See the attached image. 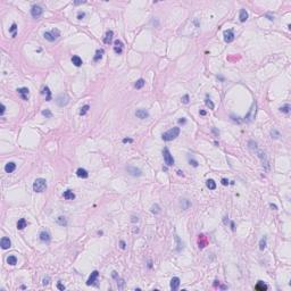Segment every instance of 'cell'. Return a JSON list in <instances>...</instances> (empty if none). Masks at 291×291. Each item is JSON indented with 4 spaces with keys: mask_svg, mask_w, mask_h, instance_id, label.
Segmentation results:
<instances>
[{
    "mask_svg": "<svg viewBox=\"0 0 291 291\" xmlns=\"http://www.w3.org/2000/svg\"><path fill=\"white\" fill-rule=\"evenodd\" d=\"M199 27H200L199 20H198L197 18H192V19H189L186 24H184L183 27L180 31V33H182L187 36L197 35V34L199 33Z\"/></svg>",
    "mask_w": 291,
    "mask_h": 291,
    "instance_id": "6da1fadb",
    "label": "cell"
},
{
    "mask_svg": "<svg viewBox=\"0 0 291 291\" xmlns=\"http://www.w3.org/2000/svg\"><path fill=\"white\" fill-rule=\"evenodd\" d=\"M180 134V128H173L168 130V131H166L165 133H163L162 134V139L164 140V141H172V140H174L175 138H177Z\"/></svg>",
    "mask_w": 291,
    "mask_h": 291,
    "instance_id": "7a4b0ae2",
    "label": "cell"
},
{
    "mask_svg": "<svg viewBox=\"0 0 291 291\" xmlns=\"http://www.w3.org/2000/svg\"><path fill=\"white\" fill-rule=\"evenodd\" d=\"M47 189V181L42 179V177H39V179H36L35 181H34L33 183V190L35 191V192H43L44 190Z\"/></svg>",
    "mask_w": 291,
    "mask_h": 291,
    "instance_id": "3957f363",
    "label": "cell"
},
{
    "mask_svg": "<svg viewBox=\"0 0 291 291\" xmlns=\"http://www.w3.org/2000/svg\"><path fill=\"white\" fill-rule=\"evenodd\" d=\"M43 36H44V39H46V40L50 41V42H54V41H56L58 38L60 36V32H59V30L54 29V30L49 31V32H44Z\"/></svg>",
    "mask_w": 291,
    "mask_h": 291,
    "instance_id": "277c9868",
    "label": "cell"
},
{
    "mask_svg": "<svg viewBox=\"0 0 291 291\" xmlns=\"http://www.w3.org/2000/svg\"><path fill=\"white\" fill-rule=\"evenodd\" d=\"M163 156H164V160H165V164L167 166H173L174 165V158L172 156V154L170 152L168 148H164L163 149Z\"/></svg>",
    "mask_w": 291,
    "mask_h": 291,
    "instance_id": "5b68a950",
    "label": "cell"
},
{
    "mask_svg": "<svg viewBox=\"0 0 291 291\" xmlns=\"http://www.w3.org/2000/svg\"><path fill=\"white\" fill-rule=\"evenodd\" d=\"M43 14V9L42 7L38 6V5H33L31 7V15H32L33 18H40Z\"/></svg>",
    "mask_w": 291,
    "mask_h": 291,
    "instance_id": "8992f818",
    "label": "cell"
},
{
    "mask_svg": "<svg viewBox=\"0 0 291 291\" xmlns=\"http://www.w3.org/2000/svg\"><path fill=\"white\" fill-rule=\"evenodd\" d=\"M56 102H57L58 106L64 107V106H66L68 102H70V97H68L66 93H61L56 98Z\"/></svg>",
    "mask_w": 291,
    "mask_h": 291,
    "instance_id": "52a82bcc",
    "label": "cell"
},
{
    "mask_svg": "<svg viewBox=\"0 0 291 291\" xmlns=\"http://www.w3.org/2000/svg\"><path fill=\"white\" fill-rule=\"evenodd\" d=\"M255 116H256V102L252 104L251 108L249 109V112H248V114L245 116V121L246 122H251L252 119L255 118Z\"/></svg>",
    "mask_w": 291,
    "mask_h": 291,
    "instance_id": "ba28073f",
    "label": "cell"
},
{
    "mask_svg": "<svg viewBox=\"0 0 291 291\" xmlns=\"http://www.w3.org/2000/svg\"><path fill=\"white\" fill-rule=\"evenodd\" d=\"M99 278V272L98 271H93L91 273V275L89 276L88 281H87V284L88 285H97V280Z\"/></svg>",
    "mask_w": 291,
    "mask_h": 291,
    "instance_id": "9c48e42d",
    "label": "cell"
},
{
    "mask_svg": "<svg viewBox=\"0 0 291 291\" xmlns=\"http://www.w3.org/2000/svg\"><path fill=\"white\" fill-rule=\"evenodd\" d=\"M17 92H18V94L20 96V98H22L23 100H27V99H29L30 91L27 88H19V89H17Z\"/></svg>",
    "mask_w": 291,
    "mask_h": 291,
    "instance_id": "30bf717a",
    "label": "cell"
},
{
    "mask_svg": "<svg viewBox=\"0 0 291 291\" xmlns=\"http://www.w3.org/2000/svg\"><path fill=\"white\" fill-rule=\"evenodd\" d=\"M233 40H234V33H233V31H232V30L225 31V32H224V41H225V42L230 43V42H232Z\"/></svg>",
    "mask_w": 291,
    "mask_h": 291,
    "instance_id": "8fae6325",
    "label": "cell"
},
{
    "mask_svg": "<svg viewBox=\"0 0 291 291\" xmlns=\"http://www.w3.org/2000/svg\"><path fill=\"white\" fill-rule=\"evenodd\" d=\"M135 116L140 119H145V118L149 117V113H148V110H146V109H138V110L135 112Z\"/></svg>",
    "mask_w": 291,
    "mask_h": 291,
    "instance_id": "7c38bea8",
    "label": "cell"
},
{
    "mask_svg": "<svg viewBox=\"0 0 291 291\" xmlns=\"http://www.w3.org/2000/svg\"><path fill=\"white\" fill-rule=\"evenodd\" d=\"M39 238H40V240L42 241V242H50V240H51V237H50V234H49V232H47V231H41L40 232V234H39Z\"/></svg>",
    "mask_w": 291,
    "mask_h": 291,
    "instance_id": "4fadbf2b",
    "label": "cell"
},
{
    "mask_svg": "<svg viewBox=\"0 0 291 291\" xmlns=\"http://www.w3.org/2000/svg\"><path fill=\"white\" fill-rule=\"evenodd\" d=\"M126 170H128V172L131 174L132 176H141V175H142V172H141V171H140L139 168H136V167L129 166Z\"/></svg>",
    "mask_w": 291,
    "mask_h": 291,
    "instance_id": "5bb4252c",
    "label": "cell"
},
{
    "mask_svg": "<svg viewBox=\"0 0 291 291\" xmlns=\"http://www.w3.org/2000/svg\"><path fill=\"white\" fill-rule=\"evenodd\" d=\"M0 246H1L2 249H8V248H10V246H12V241H10L9 238L3 237L1 239V241H0Z\"/></svg>",
    "mask_w": 291,
    "mask_h": 291,
    "instance_id": "9a60e30c",
    "label": "cell"
},
{
    "mask_svg": "<svg viewBox=\"0 0 291 291\" xmlns=\"http://www.w3.org/2000/svg\"><path fill=\"white\" fill-rule=\"evenodd\" d=\"M180 283H181V281H180L179 278H176V276L173 278L172 280H171V289H172L173 291H176L180 287Z\"/></svg>",
    "mask_w": 291,
    "mask_h": 291,
    "instance_id": "2e32d148",
    "label": "cell"
},
{
    "mask_svg": "<svg viewBox=\"0 0 291 291\" xmlns=\"http://www.w3.org/2000/svg\"><path fill=\"white\" fill-rule=\"evenodd\" d=\"M198 246H199L200 249H203L207 246V238L204 234H200L199 238H198Z\"/></svg>",
    "mask_w": 291,
    "mask_h": 291,
    "instance_id": "e0dca14e",
    "label": "cell"
},
{
    "mask_svg": "<svg viewBox=\"0 0 291 291\" xmlns=\"http://www.w3.org/2000/svg\"><path fill=\"white\" fill-rule=\"evenodd\" d=\"M115 47H114V51L116 54H122V51H123V43H122V41H119V40H115Z\"/></svg>",
    "mask_w": 291,
    "mask_h": 291,
    "instance_id": "ac0fdd59",
    "label": "cell"
},
{
    "mask_svg": "<svg viewBox=\"0 0 291 291\" xmlns=\"http://www.w3.org/2000/svg\"><path fill=\"white\" fill-rule=\"evenodd\" d=\"M113 35H114V32H113L112 30L107 31V32H106V35L104 38V42L106 44H109V43L112 42V40H113Z\"/></svg>",
    "mask_w": 291,
    "mask_h": 291,
    "instance_id": "d6986e66",
    "label": "cell"
},
{
    "mask_svg": "<svg viewBox=\"0 0 291 291\" xmlns=\"http://www.w3.org/2000/svg\"><path fill=\"white\" fill-rule=\"evenodd\" d=\"M15 170H16V164H15V163L10 162V163H7V164H6V166H5L6 173H13Z\"/></svg>",
    "mask_w": 291,
    "mask_h": 291,
    "instance_id": "ffe728a7",
    "label": "cell"
},
{
    "mask_svg": "<svg viewBox=\"0 0 291 291\" xmlns=\"http://www.w3.org/2000/svg\"><path fill=\"white\" fill-rule=\"evenodd\" d=\"M76 175L78 177H81V179H87V177L89 176V173H88V171L84 170V168H78L76 171Z\"/></svg>",
    "mask_w": 291,
    "mask_h": 291,
    "instance_id": "44dd1931",
    "label": "cell"
},
{
    "mask_svg": "<svg viewBox=\"0 0 291 291\" xmlns=\"http://www.w3.org/2000/svg\"><path fill=\"white\" fill-rule=\"evenodd\" d=\"M63 197H64L66 200H73L74 198H75V193H74L72 190H66V191H65V192L63 193Z\"/></svg>",
    "mask_w": 291,
    "mask_h": 291,
    "instance_id": "7402d4cb",
    "label": "cell"
},
{
    "mask_svg": "<svg viewBox=\"0 0 291 291\" xmlns=\"http://www.w3.org/2000/svg\"><path fill=\"white\" fill-rule=\"evenodd\" d=\"M239 19H240L241 23L246 22L248 19V13L246 9H240V14H239Z\"/></svg>",
    "mask_w": 291,
    "mask_h": 291,
    "instance_id": "603a6c76",
    "label": "cell"
},
{
    "mask_svg": "<svg viewBox=\"0 0 291 291\" xmlns=\"http://www.w3.org/2000/svg\"><path fill=\"white\" fill-rule=\"evenodd\" d=\"M255 289L257 290V291H266V290L268 289V287L266 285L263 281H258V283L255 285Z\"/></svg>",
    "mask_w": 291,
    "mask_h": 291,
    "instance_id": "cb8c5ba5",
    "label": "cell"
},
{
    "mask_svg": "<svg viewBox=\"0 0 291 291\" xmlns=\"http://www.w3.org/2000/svg\"><path fill=\"white\" fill-rule=\"evenodd\" d=\"M42 93L46 96V101H50L51 100V91L48 87H43L42 89Z\"/></svg>",
    "mask_w": 291,
    "mask_h": 291,
    "instance_id": "d4e9b609",
    "label": "cell"
},
{
    "mask_svg": "<svg viewBox=\"0 0 291 291\" xmlns=\"http://www.w3.org/2000/svg\"><path fill=\"white\" fill-rule=\"evenodd\" d=\"M72 63H73L76 67H80V66H82L83 61H82V59L78 56H73V57H72Z\"/></svg>",
    "mask_w": 291,
    "mask_h": 291,
    "instance_id": "484cf974",
    "label": "cell"
},
{
    "mask_svg": "<svg viewBox=\"0 0 291 291\" xmlns=\"http://www.w3.org/2000/svg\"><path fill=\"white\" fill-rule=\"evenodd\" d=\"M27 225V222L25 218H20V220H18V222H17V229L18 230H23V229H25Z\"/></svg>",
    "mask_w": 291,
    "mask_h": 291,
    "instance_id": "4316f807",
    "label": "cell"
},
{
    "mask_svg": "<svg viewBox=\"0 0 291 291\" xmlns=\"http://www.w3.org/2000/svg\"><path fill=\"white\" fill-rule=\"evenodd\" d=\"M206 186H207V188L209 190H215V189H216V182H215L214 180H211V179L206 181Z\"/></svg>",
    "mask_w": 291,
    "mask_h": 291,
    "instance_id": "83f0119b",
    "label": "cell"
},
{
    "mask_svg": "<svg viewBox=\"0 0 291 291\" xmlns=\"http://www.w3.org/2000/svg\"><path fill=\"white\" fill-rule=\"evenodd\" d=\"M7 263H8L9 265H12V266H14V265H16L17 264V257L16 256H8V257H7Z\"/></svg>",
    "mask_w": 291,
    "mask_h": 291,
    "instance_id": "f1b7e54d",
    "label": "cell"
},
{
    "mask_svg": "<svg viewBox=\"0 0 291 291\" xmlns=\"http://www.w3.org/2000/svg\"><path fill=\"white\" fill-rule=\"evenodd\" d=\"M56 222H57V224L61 225V226H66L67 225V220H66V217H64V216H59L56 220Z\"/></svg>",
    "mask_w": 291,
    "mask_h": 291,
    "instance_id": "f546056e",
    "label": "cell"
},
{
    "mask_svg": "<svg viewBox=\"0 0 291 291\" xmlns=\"http://www.w3.org/2000/svg\"><path fill=\"white\" fill-rule=\"evenodd\" d=\"M102 55H104V50H102V49H98L97 51H96V55H94V57H93V60H94V61H98L99 59H101Z\"/></svg>",
    "mask_w": 291,
    "mask_h": 291,
    "instance_id": "4dcf8cb0",
    "label": "cell"
},
{
    "mask_svg": "<svg viewBox=\"0 0 291 291\" xmlns=\"http://www.w3.org/2000/svg\"><path fill=\"white\" fill-rule=\"evenodd\" d=\"M290 109H291V106L289 104H285L284 106L280 107V112L283 113V114H289L290 113Z\"/></svg>",
    "mask_w": 291,
    "mask_h": 291,
    "instance_id": "1f68e13d",
    "label": "cell"
},
{
    "mask_svg": "<svg viewBox=\"0 0 291 291\" xmlns=\"http://www.w3.org/2000/svg\"><path fill=\"white\" fill-rule=\"evenodd\" d=\"M145 84H146L145 80H143V78H139V80L135 82V84H134V88H135V89H141V88H143V87H145Z\"/></svg>",
    "mask_w": 291,
    "mask_h": 291,
    "instance_id": "d6a6232c",
    "label": "cell"
},
{
    "mask_svg": "<svg viewBox=\"0 0 291 291\" xmlns=\"http://www.w3.org/2000/svg\"><path fill=\"white\" fill-rule=\"evenodd\" d=\"M265 248H266V237H263L261 239V241H259V249L264 250Z\"/></svg>",
    "mask_w": 291,
    "mask_h": 291,
    "instance_id": "836d02e7",
    "label": "cell"
},
{
    "mask_svg": "<svg viewBox=\"0 0 291 291\" xmlns=\"http://www.w3.org/2000/svg\"><path fill=\"white\" fill-rule=\"evenodd\" d=\"M89 109H90V106H89V105H84L83 107L81 108V110H80V115H81V116L85 115V114H87V113H88V110H89Z\"/></svg>",
    "mask_w": 291,
    "mask_h": 291,
    "instance_id": "e575fe53",
    "label": "cell"
},
{
    "mask_svg": "<svg viewBox=\"0 0 291 291\" xmlns=\"http://www.w3.org/2000/svg\"><path fill=\"white\" fill-rule=\"evenodd\" d=\"M271 135H272V138H273V139H279L280 136H281V134H280V132H279V131H276L275 129H273L272 131H271Z\"/></svg>",
    "mask_w": 291,
    "mask_h": 291,
    "instance_id": "d590c367",
    "label": "cell"
},
{
    "mask_svg": "<svg viewBox=\"0 0 291 291\" xmlns=\"http://www.w3.org/2000/svg\"><path fill=\"white\" fill-rule=\"evenodd\" d=\"M151 211H152L154 214H159V213H160V207H159V205H157V204L154 205V206L151 207Z\"/></svg>",
    "mask_w": 291,
    "mask_h": 291,
    "instance_id": "8d00e7d4",
    "label": "cell"
},
{
    "mask_svg": "<svg viewBox=\"0 0 291 291\" xmlns=\"http://www.w3.org/2000/svg\"><path fill=\"white\" fill-rule=\"evenodd\" d=\"M205 104H206V106H207V107H209L210 109H214V108H215V105H214V102L211 101L210 99H208V98L206 99V100H205Z\"/></svg>",
    "mask_w": 291,
    "mask_h": 291,
    "instance_id": "74e56055",
    "label": "cell"
},
{
    "mask_svg": "<svg viewBox=\"0 0 291 291\" xmlns=\"http://www.w3.org/2000/svg\"><path fill=\"white\" fill-rule=\"evenodd\" d=\"M42 115L46 116L47 118H51V117H52V113H51L49 109H44V110H42Z\"/></svg>",
    "mask_w": 291,
    "mask_h": 291,
    "instance_id": "f35d334b",
    "label": "cell"
},
{
    "mask_svg": "<svg viewBox=\"0 0 291 291\" xmlns=\"http://www.w3.org/2000/svg\"><path fill=\"white\" fill-rule=\"evenodd\" d=\"M181 204H184V206H182L183 209H187V208L189 207V206H191V204H190L187 199H182V201H181Z\"/></svg>",
    "mask_w": 291,
    "mask_h": 291,
    "instance_id": "ab89813d",
    "label": "cell"
},
{
    "mask_svg": "<svg viewBox=\"0 0 291 291\" xmlns=\"http://www.w3.org/2000/svg\"><path fill=\"white\" fill-rule=\"evenodd\" d=\"M189 101H190V97H189V94H184L183 97H182V102L183 104H189Z\"/></svg>",
    "mask_w": 291,
    "mask_h": 291,
    "instance_id": "60d3db41",
    "label": "cell"
},
{
    "mask_svg": "<svg viewBox=\"0 0 291 291\" xmlns=\"http://www.w3.org/2000/svg\"><path fill=\"white\" fill-rule=\"evenodd\" d=\"M124 285H125V282H124V280H117V287H118V289H123L124 288Z\"/></svg>",
    "mask_w": 291,
    "mask_h": 291,
    "instance_id": "b9f144b4",
    "label": "cell"
},
{
    "mask_svg": "<svg viewBox=\"0 0 291 291\" xmlns=\"http://www.w3.org/2000/svg\"><path fill=\"white\" fill-rule=\"evenodd\" d=\"M16 30H17V25H16L15 23H13L12 27L9 29V32H10V33H13V34H15V33H16Z\"/></svg>",
    "mask_w": 291,
    "mask_h": 291,
    "instance_id": "7bdbcfd3",
    "label": "cell"
},
{
    "mask_svg": "<svg viewBox=\"0 0 291 291\" xmlns=\"http://www.w3.org/2000/svg\"><path fill=\"white\" fill-rule=\"evenodd\" d=\"M189 163H190V165H192L193 167H198V162H197L196 159L190 158V159H189Z\"/></svg>",
    "mask_w": 291,
    "mask_h": 291,
    "instance_id": "ee69618b",
    "label": "cell"
},
{
    "mask_svg": "<svg viewBox=\"0 0 291 291\" xmlns=\"http://www.w3.org/2000/svg\"><path fill=\"white\" fill-rule=\"evenodd\" d=\"M119 247H121V249H125L126 248V244L124 240H121L119 241Z\"/></svg>",
    "mask_w": 291,
    "mask_h": 291,
    "instance_id": "f6af8a7d",
    "label": "cell"
},
{
    "mask_svg": "<svg viewBox=\"0 0 291 291\" xmlns=\"http://www.w3.org/2000/svg\"><path fill=\"white\" fill-rule=\"evenodd\" d=\"M84 16H85V13H84V12H80V13L77 14V18H78V19H82Z\"/></svg>",
    "mask_w": 291,
    "mask_h": 291,
    "instance_id": "bcb514c9",
    "label": "cell"
},
{
    "mask_svg": "<svg viewBox=\"0 0 291 291\" xmlns=\"http://www.w3.org/2000/svg\"><path fill=\"white\" fill-rule=\"evenodd\" d=\"M231 118H232V119H233V121H234V122H237V123H239V124H240V123L242 122V121H241V119H239V118H240V117H234V116H233V115H231Z\"/></svg>",
    "mask_w": 291,
    "mask_h": 291,
    "instance_id": "7dc6e473",
    "label": "cell"
},
{
    "mask_svg": "<svg viewBox=\"0 0 291 291\" xmlns=\"http://www.w3.org/2000/svg\"><path fill=\"white\" fill-rule=\"evenodd\" d=\"M57 288L59 289V290H61V291H64V290H65V285H63L60 282H58V283H57Z\"/></svg>",
    "mask_w": 291,
    "mask_h": 291,
    "instance_id": "c3c4849f",
    "label": "cell"
},
{
    "mask_svg": "<svg viewBox=\"0 0 291 291\" xmlns=\"http://www.w3.org/2000/svg\"><path fill=\"white\" fill-rule=\"evenodd\" d=\"M49 281H50V279H49V278L43 279V285H48V284H49Z\"/></svg>",
    "mask_w": 291,
    "mask_h": 291,
    "instance_id": "681fc988",
    "label": "cell"
},
{
    "mask_svg": "<svg viewBox=\"0 0 291 291\" xmlns=\"http://www.w3.org/2000/svg\"><path fill=\"white\" fill-rule=\"evenodd\" d=\"M221 183L223 184V186H227L229 184V181L226 180V179H222V181H221Z\"/></svg>",
    "mask_w": 291,
    "mask_h": 291,
    "instance_id": "f907efd6",
    "label": "cell"
},
{
    "mask_svg": "<svg viewBox=\"0 0 291 291\" xmlns=\"http://www.w3.org/2000/svg\"><path fill=\"white\" fill-rule=\"evenodd\" d=\"M5 110H6V107H5V105H1V110H0V115H3V113H5Z\"/></svg>",
    "mask_w": 291,
    "mask_h": 291,
    "instance_id": "816d5d0a",
    "label": "cell"
},
{
    "mask_svg": "<svg viewBox=\"0 0 291 291\" xmlns=\"http://www.w3.org/2000/svg\"><path fill=\"white\" fill-rule=\"evenodd\" d=\"M126 142H133V140H132V139H130V138H125V139H123V143H126Z\"/></svg>",
    "mask_w": 291,
    "mask_h": 291,
    "instance_id": "f5cc1de1",
    "label": "cell"
},
{
    "mask_svg": "<svg viewBox=\"0 0 291 291\" xmlns=\"http://www.w3.org/2000/svg\"><path fill=\"white\" fill-rule=\"evenodd\" d=\"M112 276H113L114 279H118V276H117V272L113 271V272H112Z\"/></svg>",
    "mask_w": 291,
    "mask_h": 291,
    "instance_id": "db71d44e",
    "label": "cell"
},
{
    "mask_svg": "<svg viewBox=\"0 0 291 291\" xmlns=\"http://www.w3.org/2000/svg\"><path fill=\"white\" fill-rule=\"evenodd\" d=\"M186 122H187L186 118H180V119H179V123H180V124H184Z\"/></svg>",
    "mask_w": 291,
    "mask_h": 291,
    "instance_id": "11a10c76",
    "label": "cell"
},
{
    "mask_svg": "<svg viewBox=\"0 0 291 291\" xmlns=\"http://www.w3.org/2000/svg\"><path fill=\"white\" fill-rule=\"evenodd\" d=\"M269 206H271V208L273 210H278V207L275 206V205H273V204H269Z\"/></svg>",
    "mask_w": 291,
    "mask_h": 291,
    "instance_id": "9f6ffc18",
    "label": "cell"
},
{
    "mask_svg": "<svg viewBox=\"0 0 291 291\" xmlns=\"http://www.w3.org/2000/svg\"><path fill=\"white\" fill-rule=\"evenodd\" d=\"M131 221L133 222V223H135V222H138V221H139V218H138V217H135V216H132V220H131Z\"/></svg>",
    "mask_w": 291,
    "mask_h": 291,
    "instance_id": "6f0895ef",
    "label": "cell"
},
{
    "mask_svg": "<svg viewBox=\"0 0 291 291\" xmlns=\"http://www.w3.org/2000/svg\"><path fill=\"white\" fill-rule=\"evenodd\" d=\"M231 230L234 231L235 230V225H234V222H231Z\"/></svg>",
    "mask_w": 291,
    "mask_h": 291,
    "instance_id": "680465c9",
    "label": "cell"
},
{
    "mask_svg": "<svg viewBox=\"0 0 291 291\" xmlns=\"http://www.w3.org/2000/svg\"><path fill=\"white\" fill-rule=\"evenodd\" d=\"M82 3H85V1H74V5H82Z\"/></svg>",
    "mask_w": 291,
    "mask_h": 291,
    "instance_id": "91938a15",
    "label": "cell"
},
{
    "mask_svg": "<svg viewBox=\"0 0 291 291\" xmlns=\"http://www.w3.org/2000/svg\"><path fill=\"white\" fill-rule=\"evenodd\" d=\"M214 282H215V283H214V287H217V285H220V281H217V280H216V281H214Z\"/></svg>",
    "mask_w": 291,
    "mask_h": 291,
    "instance_id": "94428289",
    "label": "cell"
},
{
    "mask_svg": "<svg viewBox=\"0 0 291 291\" xmlns=\"http://www.w3.org/2000/svg\"><path fill=\"white\" fill-rule=\"evenodd\" d=\"M199 114L204 116V115H206V112H205V110H200V112H199Z\"/></svg>",
    "mask_w": 291,
    "mask_h": 291,
    "instance_id": "6125c7cd",
    "label": "cell"
},
{
    "mask_svg": "<svg viewBox=\"0 0 291 291\" xmlns=\"http://www.w3.org/2000/svg\"><path fill=\"white\" fill-rule=\"evenodd\" d=\"M151 264H152L151 261H149V263H148V267H149V268H151V267H152V265H151Z\"/></svg>",
    "mask_w": 291,
    "mask_h": 291,
    "instance_id": "be15d7a7",
    "label": "cell"
},
{
    "mask_svg": "<svg viewBox=\"0 0 291 291\" xmlns=\"http://www.w3.org/2000/svg\"><path fill=\"white\" fill-rule=\"evenodd\" d=\"M221 289H223V290H224V289H227V287H226V285H221Z\"/></svg>",
    "mask_w": 291,
    "mask_h": 291,
    "instance_id": "e7e4bbea",
    "label": "cell"
},
{
    "mask_svg": "<svg viewBox=\"0 0 291 291\" xmlns=\"http://www.w3.org/2000/svg\"><path fill=\"white\" fill-rule=\"evenodd\" d=\"M177 173H179V175H182V176H183V173L181 172V171H177Z\"/></svg>",
    "mask_w": 291,
    "mask_h": 291,
    "instance_id": "03108f58",
    "label": "cell"
}]
</instances>
